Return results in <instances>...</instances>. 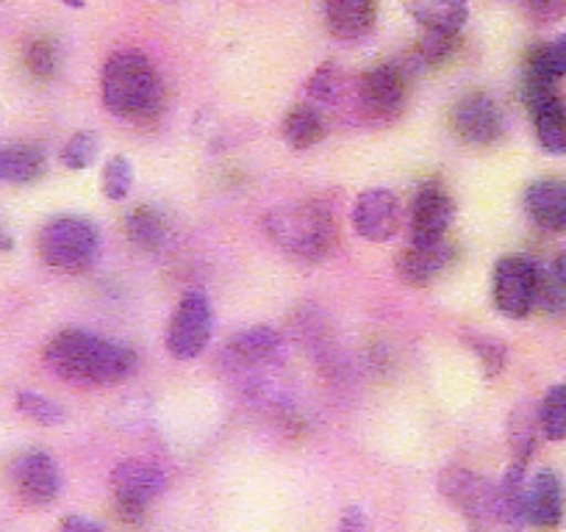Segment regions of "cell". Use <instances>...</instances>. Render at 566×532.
<instances>
[{
  "instance_id": "6da1fadb",
  "label": "cell",
  "mask_w": 566,
  "mask_h": 532,
  "mask_svg": "<svg viewBox=\"0 0 566 532\" xmlns=\"http://www.w3.org/2000/svg\"><path fill=\"white\" fill-rule=\"evenodd\" d=\"M45 366L62 383L75 389H108L134 377L136 352L112 339L70 328L53 336L45 347Z\"/></svg>"
},
{
  "instance_id": "7a4b0ae2",
  "label": "cell",
  "mask_w": 566,
  "mask_h": 532,
  "mask_svg": "<svg viewBox=\"0 0 566 532\" xmlns=\"http://www.w3.org/2000/svg\"><path fill=\"white\" fill-rule=\"evenodd\" d=\"M101 100L125 123H154L167 103L161 73L142 51H114L101 70Z\"/></svg>"
},
{
  "instance_id": "3957f363",
  "label": "cell",
  "mask_w": 566,
  "mask_h": 532,
  "mask_svg": "<svg viewBox=\"0 0 566 532\" xmlns=\"http://www.w3.org/2000/svg\"><path fill=\"white\" fill-rule=\"evenodd\" d=\"M261 225H264L266 238L281 253L303 264H317L328 258L339 238L334 209L323 200H295V203L275 205L266 211Z\"/></svg>"
},
{
  "instance_id": "277c9868",
  "label": "cell",
  "mask_w": 566,
  "mask_h": 532,
  "mask_svg": "<svg viewBox=\"0 0 566 532\" xmlns=\"http://www.w3.org/2000/svg\"><path fill=\"white\" fill-rule=\"evenodd\" d=\"M36 249L53 273L81 275L95 264L101 236H97V227L84 216H56L42 225Z\"/></svg>"
},
{
  "instance_id": "5b68a950",
  "label": "cell",
  "mask_w": 566,
  "mask_h": 532,
  "mask_svg": "<svg viewBox=\"0 0 566 532\" xmlns=\"http://www.w3.org/2000/svg\"><path fill=\"white\" fill-rule=\"evenodd\" d=\"M112 493H114V513L119 521L136 526L148 519V510L156 499L165 493L167 477L150 460L130 458L114 466L112 471Z\"/></svg>"
},
{
  "instance_id": "8992f818",
  "label": "cell",
  "mask_w": 566,
  "mask_h": 532,
  "mask_svg": "<svg viewBox=\"0 0 566 532\" xmlns=\"http://www.w3.org/2000/svg\"><path fill=\"white\" fill-rule=\"evenodd\" d=\"M408 97V70L400 64H378L358 78L356 114L364 123L384 125L391 123L402 111Z\"/></svg>"
},
{
  "instance_id": "52a82bcc",
  "label": "cell",
  "mask_w": 566,
  "mask_h": 532,
  "mask_svg": "<svg viewBox=\"0 0 566 532\" xmlns=\"http://www.w3.org/2000/svg\"><path fill=\"white\" fill-rule=\"evenodd\" d=\"M211 341V302L203 291L192 289L178 300L167 322L165 347L176 361H192L203 355Z\"/></svg>"
},
{
  "instance_id": "ba28073f",
  "label": "cell",
  "mask_w": 566,
  "mask_h": 532,
  "mask_svg": "<svg viewBox=\"0 0 566 532\" xmlns=\"http://www.w3.org/2000/svg\"><path fill=\"white\" fill-rule=\"evenodd\" d=\"M522 97L533 117L536 139L547 153L566 156V100L553 81L525 73Z\"/></svg>"
},
{
  "instance_id": "9c48e42d",
  "label": "cell",
  "mask_w": 566,
  "mask_h": 532,
  "mask_svg": "<svg viewBox=\"0 0 566 532\" xmlns=\"http://www.w3.org/2000/svg\"><path fill=\"white\" fill-rule=\"evenodd\" d=\"M283 350V339L275 328L255 324V328L239 330L226 341L220 352V366L233 377H255L277 363Z\"/></svg>"
},
{
  "instance_id": "30bf717a",
  "label": "cell",
  "mask_w": 566,
  "mask_h": 532,
  "mask_svg": "<svg viewBox=\"0 0 566 532\" xmlns=\"http://www.w3.org/2000/svg\"><path fill=\"white\" fill-rule=\"evenodd\" d=\"M538 289V266L522 255H509L500 258L494 266L492 295L494 306L503 317L525 319L536 308Z\"/></svg>"
},
{
  "instance_id": "8fae6325",
  "label": "cell",
  "mask_w": 566,
  "mask_h": 532,
  "mask_svg": "<svg viewBox=\"0 0 566 532\" xmlns=\"http://www.w3.org/2000/svg\"><path fill=\"white\" fill-rule=\"evenodd\" d=\"M9 486L25 508H48L62 493V475L51 455L29 449L9 464Z\"/></svg>"
},
{
  "instance_id": "7c38bea8",
  "label": "cell",
  "mask_w": 566,
  "mask_h": 532,
  "mask_svg": "<svg viewBox=\"0 0 566 532\" xmlns=\"http://www.w3.org/2000/svg\"><path fill=\"white\" fill-rule=\"evenodd\" d=\"M450 125H453L455 137L464 139L467 145L486 148L503 137V111L497 100L489 92L475 89L461 95L450 108Z\"/></svg>"
},
{
  "instance_id": "4fadbf2b",
  "label": "cell",
  "mask_w": 566,
  "mask_h": 532,
  "mask_svg": "<svg viewBox=\"0 0 566 532\" xmlns=\"http://www.w3.org/2000/svg\"><path fill=\"white\" fill-rule=\"evenodd\" d=\"M566 513V491L564 482L555 471L542 469L525 482L522 491V521L536 530L553 532L558 530Z\"/></svg>"
},
{
  "instance_id": "5bb4252c",
  "label": "cell",
  "mask_w": 566,
  "mask_h": 532,
  "mask_svg": "<svg viewBox=\"0 0 566 532\" xmlns=\"http://www.w3.org/2000/svg\"><path fill=\"white\" fill-rule=\"evenodd\" d=\"M455 203L442 183H424L411 203V244H431L448 238Z\"/></svg>"
},
{
  "instance_id": "9a60e30c",
  "label": "cell",
  "mask_w": 566,
  "mask_h": 532,
  "mask_svg": "<svg viewBox=\"0 0 566 532\" xmlns=\"http://www.w3.org/2000/svg\"><path fill=\"white\" fill-rule=\"evenodd\" d=\"M400 200L389 189H367L353 205V231L367 242H389L400 227Z\"/></svg>"
},
{
  "instance_id": "2e32d148",
  "label": "cell",
  "mask_w": 566,
  "mask_h": 532,
  "mask_svg": "<svg viewBox=\"0 0 566 532\" xmlns=\"http://www.w3.org/2000/svg\"><path fill=\"white\" fill-rule=\"evenodd\" d=\"M453 258L455 249L448 238L431 244H411L397 258V275H400L402 284L422 289V286H431L453 264Z\"/></svg>"
},
{
  "instance_id": "e0dca14e",
  "label": "cell",
  "mask_w": 566,
  "mask_h": 532,
  "mask_svg": "<svg viewBox=\"0 0 566 532\" xmlns=\"http://www.w3.org/2000/svg\"><path fill=\"white\" fill-rule=\"evenodd\" d=\"M325 29L342 42H361L378 23V0H323Z\"/></svg>"
},
{
  "instance_id": "ac0fdd59",
  "label": "cell",
  "mask_w": 566,
  "mask_h": 532,
  "mask_svg": "<svg viewBox=\"0 0 566 532\" xmlns=\"http://www.w3.org/2000/svg\"><path fill=\"white\" fill-rule=\"evenodd\" d=\"M413 23L428 34H461L470 20V0H402Z\"/></svg>"
},
{
  "instance_id": "d6986e66",
  "label": "cell",
  "mask_w": 566,
  "mask_h": 532,
  "mask_svg": "<svg viewBox=\"0 0 566 532\" xmlns=\"http://www.w3.org/2000/svg\"><path fill=\"white\" fill-rule=\"evenodd\" d=\"M525 211L544 231H566V181L544 178L527 187Z\"/></svg>"
},
{
  "instance_id": "ffe728a7",
  "label": "cell",
  "mask_w": 566,
  "mask_h": 532,
  "mask_svg": "<svg viewBox=\"0 0 566 532\" xmlns=\"http://www.w3.org/2000/svg\"><path fill=\"white\" fill-rule=\"evenodd\" d=\"M283 142L292 150H312L325 139V117L317 106L312 103H297L290 108V114L283 117L281 125Z\"/></svg>"
},
{
  "instance_id": "44dd1931",
  "label": "cell",
  "mask_w": 566,
  "mask_h": 532,
  "mask_svg": "<svg viewBox=\"0 0 566 532\" xmlns=\"http://www.w3.org/2000/svg\"><path fill=\"white\" fill-rule=\"evenodd\" d=\"M45 153L34 145L0 148V183H34L45 175Z\"/></svg>"
},
{
  "instance_id": "7402d4cb",
  "label": "cell",
  "mask_w": 566,
  "mask_h": 532,
  "mask_svg": "<svg viewBox=\"0 0 566 532\" xmlns=\"http://www.w3.org/2000/svg\"><path fill=\"white\" fill-rule=\"evenodd\" d=\"M125 236L145 253H159L167 242V220L150 205H136L125 214Z\"/></svg>"
},
{
  "instance_id": "603a6c76",
  "label": "cell",
  "mask_w": 566,
  "mask_h": 532,
  "mask_svg": "<svg viewBox=\"0 0 566 532\" xmlns=\"http://www.w3.org/2000/svg\"><path fill=\"white\" fill-rule=\"evenodd\" d=\"M538 436V408L533 411L531 405H520L511 416V466L527 469L536 449Z\"/></svg>"
},
{
  "instance_id": "cb8c5ba5",
  "label": "cell",
  "mask_w": 566,
  "mask_h": 532,
  "mask_svg": "<svg viewBox=\"0 0 566 532\" xmlns=\"http://www.w3.org/2000/svg\"><path fill=\"white\" fill-rule=\"evenodd\" d=\"M345 95V75H342L339 64L325 62L312 73L306 84V97L312 106H336Z\"/></svg>"
},
{
  "instance_id": "d4e9b609",
  "label": "cell",
  "mask_w": 566,
  "mask_h": 532,
  "mask_svg": "<svg viewBox=\"0 0 566 532\" xmlns=\"http://www.w3.org/2000/svg\"><path fill=\"white\" fill-rule=\"evenodd\" d=\"M525 73L538 75V78L544 81H553V84L566 78V34L555 36L547 45L536 47V51L527 56Z\"/></svg>"
},
{
  "instance_id": "484cf974",
  "label": "cell",
  "mask_w": 566,
  "mask_h": 532,
  "mask_svg": "<svg viewBox=\"0 0 566 532\" xmlns=\"http://www.w3.org/2000/svg\"><path fill=\"white\" fill-rule=\"evenodd\" d=\"M538 430L549 441H566V383L553 385L538 405Z\"/></svg>"
},
{
  "instance_id": "4316f807",
  "label": "cell",
  "mask_w": 566,
  "mask_h": 532,
  "mask_svg": "<svg viewBox=\"0 0 566 532\" xmlns=\"http://www.w3.org/2000/svg\"><path fill=\"white\" fill-rule=\"evenodd\" d=\"M14 405H18V411L23 416H29L31 422H36V425L42 427H56L64 422V408L59 403H53L51 396L45 394H36V391H20L18 396H14Z\"/></svg>"
},
{
  "instance_id": "83f0119b",
  "label": "cell",
  "mask_w": 566,
  "mask_h": 532,
  "mask_svg": "<svg viewBox=\"0 0 566 532\" xmlns=\"http://www.w3.org/2000/svg\"><path fill=\"white\" fill-rule=\"evenodd\" d=\"M464 344L470 347L472 355L478 358V363H481L486 377H497V374L505 369V361H509V347H505L503 341L483 333H467Z\"/></svg>"
},
{
  "instance_id": "f1b7e54d",
  "label": "cell",
  "mask_w": 566,
  "mask_h": 532,
  "mask_svg": "<svg viewBox=\"0 0 566 532\" xmlns=\"http://www.w3.org/2000/svg\"><path fill=\"white\" fill-rule=\"evenodd\" d=\"M101 189L108 200L119 203L130 194L134 189V164H130L125 156H114V159L106 161L101 175Z\"/></svg>"
},
{
  "instance_id": "f546056e",
  "label": "cell",
  "mask_w": 566,
  "mask_h": 532,
  "mask_svg": "<svg viewBox=\"0 0 566 532\" xmlns=\"http://www.w3.org/2000/svg\"><path fill=\"white\" fill-rule=\"evenodd\" d=\"M97 150H101V142L92 130H78L70 137V142L62 148V164L67 170H90L97 159Z\"/></svg>"
},
{
  "instance_id": "4dcf8cb0",
  "label": "cell",
  "mask_w": 566,
  "mask_h": 532,
  "mask_svg": "<svg viewBox=\"0 0 566 532\" xmlns=\"http://www.w3.org/2000/svg\"><path fill=\"white\" fill-rule=\"evenodd\" d=\"M455 51H459V34H428L424 31L413 56L428 67H437V64L448 62Z\"/></svg>"
},
{
  "instance_id": "1f68e13d",
  "label": "cell",
  "mask_w": 566,
  "mask_h": 532,
  "mask_svg": "<svg viewBox=\"0 0 566 532\" xmlns=\"http://www.w3.org/2000/svg\"><path fill=\"white\" fill-rule=\"evenodd\" d=\"M25 64H29L31 75H36L40 81L53 78V75H56V70H59L56 45H53L51 40L31 42L29 51H25Z\"/></svg>"
},
{
  "instance_id": "d6a6232c",
  "label": "cell",
  "mask_w": 566,
  "mask_h": 532,
  "mask_svg": "<svg viewBox=\"0 0 566 532\" xmlns=\"http://www.w3.org/2000/svg\"><path fill=\"white\" fill-rule=\"evenodd\" d=\"M522 7L536 23H555L566 18V0H522Z\"/></svg>"
},
{
  "instance_id": "836d02e7",
  "label": "cell",
  "mask_w": 566,
  "mask_h": 532,
  "mask_svg": "<svg viewBox=\"0 0 566 532\" xmlns=\"http://www.w3.org/2000/svg\"><path fill=\"white\" fill-rule=\"evenodd\" d=\"M336 532H369V519L358 504L353 508H345L339 524H336Z\"/></svg>"
},
{
  "instance_id": "e575fe53",
  "label": "cell",
  "mask_w": 566,
  "mask_h": 532,
  "mask_svg": "<svg viewBox=\"0 0 566 532\" xmlns=\"http://www.w3.org/2000/svg\"><path fill=\"white\" fill-rule=\"evenodd\" d=\"M56 532H103L101 524H95L92 519H84V515H67V519L59 524Z\"/></svg>"
},
{
  "instance_id": "d590c367",
  "label": "cell",
  "mask_w": 566,
  "mask_h": 532,
  "mask_svg": "<svg viewBox=\"0 0 566 532\" xmlns=\"http://www.w3.org/2000/svg\"><path fill=\"white\" fill-rule=\"evenodd\" d=\"M547 273L553 275V278L558 280V284H564V286H566V253H560L558 258H555L553 264L547 266Z\"/></svg>"
},
{
  "instance_id": "8d00e7d4",
  "label": "cell",
  "mask_w": 566,
  "mask_h": 532,
  "mask_svg": "<svg viewBox=\"0 0 566 532\" xmlns=\"http://www.w3.org/2000/svg\"><path fill=\"white\" fill-rule=\"evenodd\" d=\"M7 249H12V236H9L7 227L0 225V253H7Z\"/></svg>"
},
{
  "instance_id": "74e56055",
  "label": "cell",
  "mask_w": 566,
  "mask_h": 532,
  "mask_svg": "<svg viewBox=\"0 0 566 532\" xmlns=\"http://www.w3.org/2000/svg\"><path fill=\"white\" fill-rule=\"evenodd\" d=\"M59 3H64V7H73V9L84 7V0H59Z\"/></svg>"
}]
</instances>
